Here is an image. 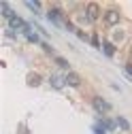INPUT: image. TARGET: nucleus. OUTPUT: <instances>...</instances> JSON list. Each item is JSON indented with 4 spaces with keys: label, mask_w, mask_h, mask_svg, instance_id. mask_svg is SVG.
Listing matches in <instances>:
<instances>
[{
    "label": "nucleus",
    "mask_w": 132,
    "mask_h": 134,
    "mask_svg": "<svg viewBox=\"0 0 132 134\" xmlns=\"http://www.w3.org/2000/svg\"><path fill=\"white\" fill-rule=\"evenodd\" d=\"M100 7H98L96 2H90L87 7H85V17H87V21H96L98 17H100Z\"/></svg>",
    "instance_id": "obj_1"
},
{
    "label": "nucleus",
    "mask_w": 132,
    "mask_h": 134,
    "mask_svg": "<svg viewBox=\"0 0 132 134\" xmlns=\"http://www.w3.org/2000/svg\"><path fill=\"white\" fill-rule=\"evenodd\" d=\"M92 104H94V109L100 113V115H102V113H107V111L111 109V104L107 102V100H102L100 96H94V98H92Z\"/></svg>",
    "instance_id": "obj_3"
},
{
    "label": "nucleus",
    "mask_w": 132,
    "mask_h": 134,
    "mask_svg": "<svg viewBox=\"0 0 132 134\" xmlns=\"http://www.w3.org/2000/svg\"><path fill=\"white\" fill-rule=\"evenodd\" d=\"M49 83H51V87L53 90H62L64 85H66V77H60V75H51V77H49Z\"/></svg>",
    "instance_id": "obj_4"
},
{
    "label": "nucleus",
    "mask_w": 132,
    "mask_h": 134,
    "mask_svg": "<svg viewBox=\"0 0 132 134\" xmlns=\"http://www.w3.org/2000/svg\"><path fill=\"white\" fill-rule=\"evenodd\" d=\"M56 62H58V66H60V68H68V62H66L64 58H60V55H58V58H56Z\"/></svg>",
    "instance_id": "obj_13"
},
{
    "label": "nucleus",
    "mask_w": 132,
    "mask_h": 134,
    "mask_svg": "<svg viewBox=\"0 0 132 134\" xmlns=\"http://www.w3.org/2000/svg\"><path fill=\"white\" fill-rule=\"evenodd\" d=\"M26 4H28V9H32V11H38V7H41L38 2H26Z\"/></svg>",
    "instance_id": "obj_15"
},
{
    "label": "nucleus",
    "mask_w": 132,
    "mask_h": 134,
    "mask_svg": "<svg viewBox=\"0 0 132 134\" xmlns=\"http://www.w3.org/2000/svg\"><path fill=\"white\" fill-rule=\"evenodd\" d=\"M102 51L111 58V55L115 53V45H113V43H109V41H107V43H102Z\"/></svg>",
    "instance_id": "obj_9"
},
{
    "label": "nucleus",
    "mask_w": 132,
    "mask_h": 134,
    "mask_svg": "<svg viewBox=\"0 0 132 134\" xmlns=\"http://www.w3.org/2000/svg\"><path fill=\"white\" fill-rule=\"evenodd\" d=\"M100 124H102L107 130H115V128H117V121H111V119H102Z\"/></svg>",
    "instance_id": "obj_11"
},
{
    "label": "nucleus",
    "mask_w": 132,
    "mask_h": 134,
    "mask_svg": "<svg viewBox=\"0 0 132 134\" xmlns=\"http://www.w3.org/2000/svg\"><path fill=\"white\" fill-rule=\"evenodd\" d=\"M115 121H117V126H119V128H124V130H130V124H128V119H124V117H117Z\"/></svg>",
    "instance_id": "obj_12"
},
{
    "label": "nucleus",
    "mask_w": 132,
    "mask_h": 134,
    "mask_svg": "<svg viewBox=\"0 0 132 134\" xmlns=\"http://www.w3.org/2000/svg\"><path fill=\"white\" fill-rule=\"evenodd\" d=\"M41 47H43V49H45V51H47V53H51V47H49V45H47V43H41Z\"/></svg>",
    "instance_id": "obj_18"
},
{
    "label": "nucleus",
    "mask_w": 132,
    "mask_h": 134,
    "mask_svg": "<svg viewBox=\"0 0 132 134\" xmlns=\"http://www.w3.org/2000/svg\"><path fill=\"white\" fill-rule=\"evenodd\" d=\"M119 19H122V15H119L117 9H109V11L104 13V24H107V26H117Z\"/></svg>",
    "instance_id": "obj_2"
},
{
    "label": "nucleus",
    "mask_w": 132,
    "mask_h": 134,
    "mask_svg": "<svg viewBox=\"0 0 132 134\" xmlns=\"http://www.w3.org/2000/svg\"><path fill=\"white\" fill-rule=\"evenodd\" d=\"M26 38H28L30 43H38V36H36V34H32V32H30V34H26Z\"/></svg>",
    "instance_id": "obj_14"
},
{
    "label": "nucleus",
    "mask_w": 132,
    "mask_h": 134,
    "mask_svg": "<svg viewBox=\"0 0 132 134\" xmlns=\"http://www.w3.org/2000/svg\"><path fill=\"white\" fill-rule=\"evenodd\" d=\"M28 85H32V87H36V85H41V77L34 72V75H28Z\"/></svg>",
    "instance_id": "obj_10"
},
{
    "label": "nucleus",
    "mask_w": 132,
    "mask_h": 134,
    "mask_svg": "<svg viewBox=\"0 0 132 134\" xmlns=\"http://www.w3.org/2000/svg\"><path fill=\"white\" fill-rule=\"evenodd\" d=\"M47 17L51 19L53 24H60V21H62V11H60V9H51V11L47 13Z\"/></svg>",
    "instance_id": "obj_7"
},
{
    "label": "nucleus",
    "mask_w": 132,
    "mask_h": 134,
    "mask_svg": "<svg viewBox=\"0 0 132 134\" xmlns=\"http://www.w3.org/2000/svg\"><path fill=\"white\" fill-rule=\"evenodd\" d=\"M92 45H94V47H100V41H98V36H92Z\"/></svg>",
    "instance_id": "obj_17"
},
{
    "label": "nucleus",
    "mask_w": 132,
    "mask_h": 134,
    "mask_svg": "<svg viewBox=\"0 0 132 134\" xmlns=\"http://www.w3.org/2000/svg\"><path fill=\"white\" fill-rule=\"evenodd\" d=\"M66 85L79 87V85H81V77H79L77 72H68V75H66Z\"/></svg>",
    "instance_id": "obj_6"
},
{
    "label": "nucleus",
    "mask_w": 132,
    "mask_h": 134,
    "mask_svg": "<svg viewBox=\"0 0 132 134\" xmlns=\"http://www.w3.org/2000/svg\"><path fill=\"white\" fill-rule=\"evenodd\" d=\"M0 11H2V17H4V19H9V21L15 17V13L11 11V7H9L7 2H2V4H0Z\"/></svg>",
    "instance_id": "obj_8"
},
{
    "label": "nucleus",
    "mask_w": 132,
    "mask_h": 134,
    "mask_svg": "<svg viewBox=\"0 0 132 134\" xmlns=\"http://www.w3.org/2000/svg\"><path fill=\"white\" fill-rule=\"evenodd\" d=\"M26 28H28V24H26L21 17H17V15H15V17L9 21V30H21V32H24Z\"/></svg>",
    "instance_id": "obj_5"
},
{
    "label": "nucleus",
    "mask_w": 132,
    "mask_h": 134,
    "mask_svg": "<svg viewBox=\"0 0 132 134\" xmlns=\"http://www.w3.org/2000/svg\"><path fill=\"white\" fill-rule=\"evenodd\" d=\"M77 36L83 38V41H87V34H85V32H81V30H77Z\"/></svg>",
    "instance_id": "obj_16"
}]
</instances>
